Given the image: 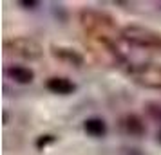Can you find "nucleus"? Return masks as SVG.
Wrapping results in <instances>:
<instances>
[{"label": "nucleus", "mask_w": 161, "mask_h": 155, "mask_svg": "<svg viewBox=\"0 0 161 155\" xmlns=\"http://www.w3.org/2000/svg\"><path fill=\"white\" fill-rule=\"evenodd\" d=\"M156 139H158V142L161 144V130H158V133H156Z\"/></svg>", "instance_id": "nucleus-13"}, {"label": "nucleus", "mask_w": 161, "mask_h": 155, "mask_svg": "<svg viewBox=\"0 0 161 155\" xmlns=\"http://www.w3.org/2000/svg\"><path fill=\"white\" fill-rule=\"evenodd\" d=\"M51 54L56 59L64 61V63H67V65H73V67H81L83 65V61H85L80 52L74 51V49H71V47H56V45H53L51 47Z\"/></svg>", "instance_id": "nucleus-5"}, {"label": "nucleus", "mask_w": 161, "mask_h": 155, "mask_svg": "<svg viewBox=\"0 0 161 155\" xmlns=\"http://www.w3.org/2000/svg\"><path fill=\"white\" fill-rule=\"evenodd\" d=\"M119 36L127 44L141 49H161V34L141 25H127L119 31Z\"/></svg>", "instance_id": "nucleus-2"}, {"label": "nucleus", "mask_w": 161, "mask_h": 155, "mask_svg": "<svg viewBox=\"0 0 161 155\" xmlns=\"http://www.w3.org/2000/svg\"><path fill=\"white\" fill-rule=\"evenodd\" d=\"M18 4H20L22 8H25V9H35V8L40 6V2H33V0H31V2H27V0H20Z\"/></svg>", "instance_id": "nucleus-11"}, {"label": "nucleus", "mask_w": 161, "mask_h": 155, "mask_svg": "<svg viewBox=\"0 0 161 155\" xmlns=\"http://www.w3.org/2000/svg\"><path fill=\"white\" fill-rule=\"evenodd\" d=\"M6 74H8L9 80H13L15 83H20V85H27L35 80V72L33 69L24 65H9L6 69Z\"/></svg>", "instance_id": "nucleus-8"}, {"label": "nucleus", "mask_w": 161, "mask_h": 155, "mask_svg": "<svg viewBox=\"0 0 161 155\" xmlns=\"http://www.w3.org/2000/svg\"><path fill=\"white\" fill-rule=\"evenodd\" d=\"M83 130H85L87 135L100 139V137H105L107 135V130L109 128H107V123L102 117H89L83 121Z\"/></svg>", "instance_id": "nucleus-9"}, {"label": "nucleus", "mask_w": 161, "mask_h": 155, "mask_svg": "<svg viewBox=\"0 0 161 155\" xmlns=\"http://www.w3.org/2000/svg\"><path fill=\"white\" fill-rule=\"evenodd\" d=\"M80 23L85 29L87 34L92 38H107V40H114L116 36V22L114 18L107 13L102 11H94V9H83L80 11Z\"/></svg>", "instance_id": "nucleus-1"}, {"label": "nucleus", "mask_w": 161, "mask_h": 155, "mask_svg": "<svg viewBox=\"0 0 161 155\" xmlns=\"http://www.w3.org/2000/svg\"><path fill=\"white\" fill-rule=\"evenodd\" d=\"M119 125H121V130H123L127 135H132V137H141V135H145V132H147L143 119L139 117V116H136V114L125 116Z\"/></svg>", "instance_id": "nucleus-6"}, {"label": "nucleus", "mask_w": 161, "mask_h": 155, "mask_svg": "<svg viewBox=\"0 0 161 155\" xmlns=\"http://www.w3.org/2000/svg\"><path fill=\"white\" fill-rule=\"evenodd\" d=\"M147 112H148V116H150L154 121L161 123V105L159 103H148L147 105Z\"/></svg>", "instance_id": "nucleus-10"}, {"label": "nucleus", "mask_w": 161, "mask_h": 155, "mask_svg": "<svg viewBox=\"0 0 161 155\" xmlns=\"http://www.w3.org/2000/svg\"><path fill=\"white\" fill-rule=\"evenodd\" d=\"M129 74L134 81L152 90H161V67L156 63H138L130 65Z\"/></svg>", "instance_id": "nucleus-4"}, {"label": "nucleus", "mask_w": 161, "mask_h": 155, "mask_svg": "<svg viewBox=\"0 0 161 155\" xmlns=\"http://www.w3.org/2000/svg\"><path fill=\"white\" fill-rule=\"evenodd\" d=\"M4 51H6V54H11V56H16V58L22 59H38L44 54L42 45L29 36H16L6 40Z\"/></svg>", "instance_id": "nucleus-3"}, {"label": "nucleus", "mask_w": 161, "mask_h": 155, "mask_svg": "<svg viewBox=\"0 0 161 155\" xmlns=\"http://www.w3.org/2000/svg\"><path fill=\"white\" fill-rule=\"evenodd\" d=\"M45 87L49 92L53 94H58V96H69L76 90V85H74L69 78H62V76H54V78H49Z\"/></svg>", "instance_id": "nucleus-7"}, {"label": "nucleus", "mask_w": 161, "mask_h": 155, "mask_svg": "<svg viewBox=\"0 0 161 155\" xmlns=\"http://www.w3.org/2000/svg\"><path fill=\"white\" fill-rule=\"evenodd\" d=\"M51 141H54V137H53V135H42V137H40V139H38V148H42V144H47V142H51Z\"/></svg>", "instance_id": "nucleus-12"}]
</instances>
